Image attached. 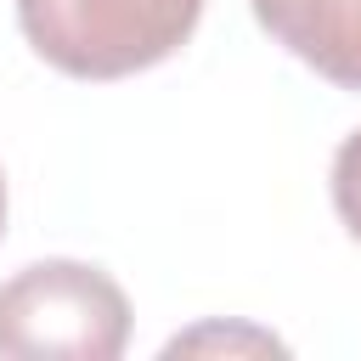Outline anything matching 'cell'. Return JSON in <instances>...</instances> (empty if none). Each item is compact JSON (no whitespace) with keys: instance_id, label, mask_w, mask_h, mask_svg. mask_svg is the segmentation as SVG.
<instances>
[{"instance_id":"obj_1","label":"cell","mask_w":361,"mask_h":361,"mask_svg":"<svg viewBox=\"0 0 361 361\" xmlns=\"http://www.w3.org/2000/svg\"><path fill=\"white\" fill-rule=\"evenodd\" d=\"M130 344L124 288L85 259H34L0 282V355L118 361Z\"/></svg>"},{"instance_id":"obj_2","label":"cell","mask_w":361,"mask_h":361,"mask_svg":"<svg viewBox=\"0 0 361 361\" xmlns=\"http://www.w3.org/2000/svg\"><path fill=\"white\" fill-rule=\"evenodd\" d=\"M203 0H17L23 39L68 79H124L175 56Z\"/></svg>"},{"instance_id":"obj_3","label":"cell","mask_w":361,"mask_h":361,"mask_svg":"<svg viewBox=\"0 0 361 361\" xmlns=\"http://www.w3.org/2000/svg\"><path fill=\"white\" fill-rule=\"evenodd\" d=\"M259 28L338 90H361V0H254Z\"/></svg>"},{"instance_id":"obj_4","label":"cell","mask_w":361,"mask_h":361,"mask_svg":"<svg viewBox=\"0 0 361 361\" xmlns=\"http://www.w3.org/2000/svg\"><path fill=\"white\" fill-rule=\"evenodd\" d=\"M333 209H338L344 231L361 243V130L344 135L333 152Z\"/></svg>"},{"instance_id":"obj_5","label":"cell","mask_w":361,"mask_h":361,"mask_svg":"<svg viewBox=\"0 0 361 361\" xmlns=\"http://www.w3.org/2000/svg\"><path fill=\"white\" fill-rule=\"evenodd\" d=\"M0 231H6V175H0Z\"/></svg>"}]
</instances>
